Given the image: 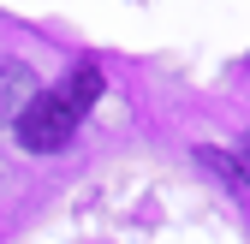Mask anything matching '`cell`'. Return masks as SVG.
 Listing matches in <instances>:
<instances>
[{"label": "cell", "instance_id": "obj_1", "mask_svg": "<svg viewBox=\"0 0 250 244\" xmlns=\"http://www.w3.org/2000/svg\"><path fill=\"white\" fill-rule=\"evenodd\" d=\"M96 96H102V72L96 66H78L60 89H36V102L18 113V143L30 149V155L60 149V143L78 131V119L96 107Z\"/></svg>", "mask_w": 250, "mask_h": 244}, {"label": "cell", "instance_id": "obj_2", "mask_svg": "<svg viewBox=\"0 0 250 244\" xmlns=\"http://www.w3.org/2000/svg\"><path fill=\"white\" fill-rule=\"evenodd\" d=\"M36 102V78L30 66H0V125H18V113Z\"/></svg>", "mask_w": 250, "mask_h": 244}, {"label": "cell", "instance_id": "obj_3", "mask_svg": "<svg viewBox=\"0 0 250 244\" xmlns=\"http://www.w3.org/2000/svg\"><path fill=\"white\" fill-rule=\"evenodd\" d=\"M232 173H238V179H244V185H250V131L238 137V155H232Z\"/></svg>", "mask_w": 250, "mask_h": 244}]
</instances>
